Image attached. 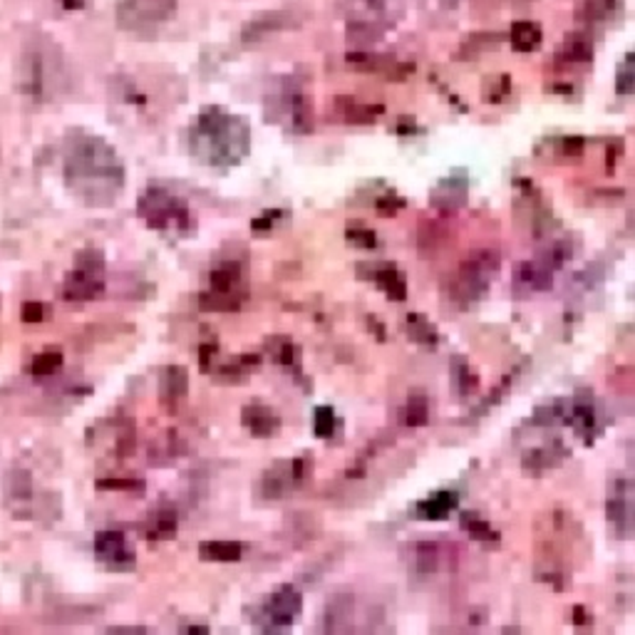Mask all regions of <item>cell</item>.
<instances>
[{
  "label": "cell",
  "mask_w": 635,
  "mask_h": 635,
  "mask_svg": "<svg viewBox=\"0 0 635 635\" xmlns=\"http://www.w3.org/2000/svg\"><path fill=\"white\" fill-rule=\"evenodd\" d=\"M105 291V261L99 251H85L77 256L75 270L67 276L63 296L67 301H92Z\"/></svg>",
  "instance_id": "cell-1"
},
{
  "label": "cell",
  "mask_w": 635,
  "mask_h": 635,
  "mask_svg": "<svg viewBox=\"0 0 635 635\" xmlns=\"http://www.w3.org/2000/svg\"><path fill=\"white\" fill-rule=\"evenodd\" d=\"M137 209H140L142 219L147 221V227L159 228V231H167V228L184 231L192 224L186 206L179 199L164 194V192H157V189L147 192V196L142 199Z\"/></svg>",
  "instance_id": "cell-2"
},
{
  "label": "cell",
  "mask_w": 635,
  "mask_h": 635,
  "mask_svg": "<svg viewBox=\"0 0 635 635\" xmlns=\"http://www.w3.org/2000/svg\"><path fill=\"white\" fill-rule=\"evenodd\" d=\"M303 598L293 586H280L279 591L270 593L263 603V628H288L301 615Z\"/></svg>",
  "instance_id": "cell-3"
},
{
  "label": "cell",
  "mask_w": 635,
  "mask_h": 635,
  "mask_svg": "<svg viewBox=\"0 0 635 635\" xmlns=\"http://www.w3.org/2000/svg\"><path fill=\"white\" fill-rule=\"evenodd\" d=\"M95 556L107 569L127 571L134 566V551L119 531H99L95 536Z\"/></svg>",
  "instance_id": "cell-4"
},
{
  "label": "cell",
  "mask_w": 635,
  "mask_h": 635,
  "mask_svg": "<svg viewBox=\"0 0 635 635\" xmlns=\"http://www.w3.org/2000/svg\"><path fill=\"white\" fill-rule=\"evenodd\" d=\"M499 269V259L494 253H476L469 261L462 263V273H459V288L467 293V298H479L489 286V276Z\"/></svg>",
  "instance_id": "cell-5"
},
{
  "label": "cell",
  "mask_w": 635,
  "mask_h": 635,
  "mask_svg": "<svg viewBox=\"0 0 635 635\" xmlns=\"http://www.w3.org/2000/svg\"><path fill=\"white\" fill-rule=\"evenodd\" d=\"M631 496H633V489H631V482L628 479H615L611 482V492H608V519L611 524H615V528L621 531V536H628L631 534Z\"/></svg>",
  "instance_id": "cell-6"
},
{
  "label": "cell",
  "mask_w": 635,
  "mask_h": 635,
  "mask_svg": "<svg viewBox=\"0 0 635 635\" xmlns=\"http://www.w3.org/2000/svg\"><path fill=\"white\" fill-rule=\"evenodd\" d=\"M241 422L253 437H270L280 430V417L266 405H246L241 412Z\"/></svg>",
  "instance_id": "cell-7"
},
{
  "label": "cell",
  "mask_w": 635,
  "mask_h": 635,
  "mask_svg": "<svg viewBox=\"0 0 635 635\" xmlns=\"http://www.w3.org/2000/svg\"><path fill=\"white\" fill-rule=\"evenodd\" d=\"M189 392V377H186V367L182 365H167L159 375V395L167 405H176L179 399L186 398Z\"/></svg>",
  "instance_id": "cell-8"
},
{
  "label": "cell",
  "mask_w": 635,
  "mask_h": 635,
  "mask_svg": "<svg viewBox=\"0 0 635 635\" xmlns=\"http://www.w3.org/2000/svg\"><path fill=\"white\" fill-rule=\"evenodd\" d=\"M457 504H459V496L454 492H437V494L427 496L425 502L415 506V514H417V519H427V521H442V519L452 514Z\"/></svg>",
  "instance_id": "cell-9"
},
{
  "label": "cell",
  "mask_w": 635,
  "mask_h": 635,
  "mask_svg": "<svg viewBox=\"0 0 635 635\" xmlns=\"http://www.w3.org/2000/svg\"><path fill=\"white\" fill-rule=\"evenodd\" d=\"M296 485H301V482L296 479L291 462L276 464V467H273L270 472H266V476H263V494L276 499V496H283Z\"/></svg>",
  "instance_id": "cell-10"
},
{
  "label": "cell",
  "mask_w": 635,
  "mask_h": 635,
  "mask_svg": "<svg viewBox=\"0 0 635 635\" xmlns=\"http://www.w3.org/2000/svg\"><path fill=\"white\" fill-rule=\"evenodd\" d=\"M370 279L375 280L377 288L388 293L390 301H408V280L398 269H392V266L377 269Z\"/></svg>",
  "instance_id": "cell-11"
},
{
  "label": "cell",
  "mask_w": 635,
  "mask_h": 635,
  "mask_svg": "<svg viewBox=\"0 0 635 635\" xmlns=\"http://www.w3.org/2000/svg\"><path fill=\"white\" fill-rule=\"evenodd\" d=\"M244 546L238 541H204L199 544V556L204 561H219V563H231L241 559Z\"/></svg>",
  "instance_id": "cell-12"
},
{
  "label": "cell",
  "mask_w": 635,
  "mask_h": 635,
  "mask_svg": "<svg viewBox=\"0 0 635 635\" xmlns=\"http://www.w3.org/2000/svg\"><path fill=\"white\" fill-rule=\"evenodd\" d=\"M241 270L236 263H221L219 269L211 270V293H224V296H236Z\"/></svg>",
  "instance_id": "cell-13"
},
{
  "label": "cell",
  "mask_w": 635,
  "mask_h": 635,
  "mask_svg": "<svg viewBox=\"0 0 635 635\" xmlns=\"http://www.w3.org/2000/svg\"><path fill=\"white\" fill-rule=\"evenodd\" d=\"M571 425H573V430L579 432L581 437L591 440L593 432H596V409H593L591 402L576 399L573 412H571Z\"/></svg>",
  "instance_id": "cell-14"
},
{
  "label": "cell",
  "mask_w": 635,
  "mask_h": 635,
  "mask_svg": "<svg viewBox=\"0 0 635 635\" xmlns=\"http://www.w3.org/2000/svg\"><path fill=\"white\" fill-rule=\"evenodd\" d=\"M353 615V598L350 596H338L330 601L328 611H325V631L333 633V631H343L340 621Z\"/></svg>",
  "instance_id": "cell-15"
},
{
  "label": "cell",
  "mask_w": 635,
  "mask_h": 635,
  "mask_svg": "<svg viewBox=\"0 0 635 635\" xmlns=\"http://www.w3.org/2000/svg\"><path fill=\"white\" fill-rule=\"evenodd\" d=\"M462 528L469 534V536L476 538V541H486V544H496V541H499V531H494L489 521H485L482 517H476V514H472V511L462 514Z\"/></svg>",
  "instance_id": "cell-16"
},
{
  "label": "cell",
  "mask_w": 635,
  "mask_h": 635,
  "mask_svg": "<svg viewBox=\"0 0 635 635\" xmlns=\"http://www.w3.org/2000/svg\"><path fill=\"white\" fill-rule=\"evenodd\" d=\"M405 417H408L409 427H422V425H427V417H430V399H427L425 392H420V390L409 392Z\"/></svg>",
  "instance_id": "cell-17"
},
{
  "label": "cell",
  "mask_w": 635,
  "mask_h": 635,
  "mask_svg": "<svg viewBox=\"0 0 635 635\" xmlns=\"http://www.w3.org/2000/svg\"><path fill=\"white\" fill-rule=\"evenodd\" d=\"M408 333L412 335V340L425 345H437V340H440L434 325L425 315H417V313H409L408 315Z\"/></svg>",
  "instance_id": "cell-18"
},
{
  "label": "cell",
  "mask_w": 635,
  "mask_h": 635,
  "mask_svg": "<svg viewBox=\"0 0 635 635\" xmlns=\"http://www.w3.org/2000/svg\"><path fill=\"white\" fill-rule=\"evenodd\" d=\"M176 534V514L174 511H157L150 519L147 536L150 538H172Z\"/></svg>",
  "instance_id": "cell-19"
},
{
  "label": "cell",
  "mask_w": 635,
  "mask_h": 635,
  "mask_svg": "<svg viewBox=\"0 0 635 635\" xmlns=\"http://www.w3.org/2000/svg\"><path fill=\"white\" fill-rule=\"evenodd\" d=\"M335 425H338V420H335L333 408H328V405H323V408H315L313 430H315V434H318V437H323V440L333 437Z\"/></svg>",
  "instance_id": "cell-20"
},
{
  "label": "cell",
  "mask_w": 635,
  "mask_h": 635,
  "mask_svg": "<svg viewBox=\"0 0 635 635\" xmlns=\"http://www.w3.org/2000/svg\"><path fill=\"white\" fill-rule=\"evenodd\" d=\"M454 382H457V390L462 395H472L474 390L479 388V377L474 375L464 360H454Z\"/></svg>",
  "instance_id": "cell-21"
},
{
  "label": "cell",
  "mask_w": 635,
  "mask_h": 635,
  "mask_svg": "<svg viewBox=\"0 0 635 635\" xmlns=\"http://www.w3.org/2000/svg\"><path fill=\"white\" fill-rule=\"evenodd\" d=\"M238 296H224V293H206L202 296V308L209 311H238Z\"/></svg>",
  "instance_id": "cell-22"
},
{
  "label": "cell",
  "mask_w": 635,
  "mask_h": 635,
  "mask_svg": "<svg viewBox=\"0 0 635 635\" xmlns=\"http://www.w3.org/2000/svg\"><path fill=\"white\" fill-rule=\"evenodd\" d=\"M60 365H63V356L60 353H45V356L35 357L30 370H33V375L47 377L53 375L55 370H60Z\"/></svg>",
  "instance_id": "cell-23"
},
{
  "label": "cell",
  "mask_w": 635,
  "mask_h": 635,
  "mask_svg": "<svg viewBox=\"0 0 635 635\" xmlns=\"http://www.w3.org/2000/svg\"><path fill=\"white\" fill-rule=\"evenodd\" d=\"M98 489H115V492H142V479H99Z\"/></svg>",
  "instance_id": "cell-24"
},
{
  "label": "cell",
  "mask_w": 635,
  "mask_h": 635,
  "mask_svg": "<svg viewBox=\"0 0 635 635\" xmlns=\"http://www.w3.org/2000/svg\"><path fill=\"white\" fill-rule=\"evenodd\" d=\"M348 241L360 248H377V236L370 228H348Z\"/></svg>",
  "instance_id": "cell-25"
},
{
  "label": "cell",
  "mask_w": 635,
  "mask_h": 635,
  "mask_svg": "<svg viewBox=\"0 0 635 635\" xmlns=\"http://www.w3.org/2000/svg\"><path fill=\"white\" fill-rule=\"evenodd\" d=\"M298 348L291 343V340H280L279 350H276V363H280V365H296L298 363Z\"/></svg>",
  "instance_id": "cell-26"
},
{
  "label": "cell",
  "mask_w": 635,
  "mask_h": 635,
  "mask_svg": "<svg viewBox=\"0 0 635 635\" xmlns=\"http://www.w3.org/2000/svg\"><path fill=\"white\" fill-rule=\"evenodd\" d=\"M280 219V211L279 209H270V211H263L261 216H256L253 221H251V231H269L276 221Z\"/></svg>",
  "instance_id": "cell-27"
},
{
  "label": "cell",
  "mask_w": 635,
  "mask_h": 635,
  "mask_svg": "<svg viewBox=\"0 0 635 635\" xmlns=\"http://www.w3.org/2000/svg\"><path fill=\"white\" fill-rule=\"evenodd\" d=\"M402 206H405V202H402V199H395V196H388V199H380V202H377V209L385 211V214H392V211H398Z\"/></svg>",
  "instance_id": "cell-28"
},
{
  "label": "cell",
  "mask_w": 635,
  "mask_h": 635,
  "mask_svg": "<svg viewBox=\"0 0 635 635\" xmlns=\"http://www.w3.org/2000/svg\"><path fill=\"white\" fill-rule=\"evenodd\" d=\"M22 315H25V321L38 323V321H43V305H40V303H28V305L22 308Z\"/></svg>",
  "instance_id": "cell-29"
},
{
  "label": "cell",
  "mask_w": 635,
  "mask_h": 635,
  "mask_svg": "<svg viewBox=\"0 0 635 635\" xmlns=\"http://www.w3.org/2000/svg\"><path fill=\"white\" fill-rule=\"evenodd\" d=\"M216 353V345H202V350H199V357H202V367L204 370H209V363H211V356Z\"/></svg>",
  "instance_id": "cell-30"
},
{
  "label": "cell",
  "mask_w": 635,
  "mask_h": 635,
  "mask_svg": "<svg viewBox=\"0 0 635 635\" xmlns=\"http://www.w3.org/2000/svg\"><path fill=\"white\" fill-rule=\"evenodd\" d=\"M367 323H370V330H373V333H380V340H385V325H382V323H375V318H373V315H370V318H367Z\"/></svg>",
  "instance_id": "cell-31"
},
{
  "label": "cell",
  "mask_w": 635,
  "mask_h": 635,
  "mask_svg": "<svg viewBox=\"0 0 635 635\" xmlns=\"http://www.w3.org/2000/svg\"><path fill=\"white\" fill-rule=\"evenodd\" d=\"M573 621H576L579 625H583L586 621H588V618H586V611H583L581 605H579V608H573Z\"/></svg>",
  "instance_id": "cell-32"
}]
</instances>
